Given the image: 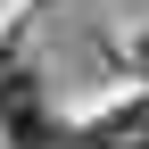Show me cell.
<instances>
[{"instance_id":"cell-1","label":"cell","mask_w":149,"mask_h":149,"mask_svg":"<svg viewBox=\"0 0 149 149\" xmlns=\"http://www.w3.org/2000/svg\"><path fill=\"white\" fill-rule=\"evenodd\" d=\"M17 116H33V74L17 58H0V124H17Z\"/></svg>"},{"instance_id":"cell-2","label":"cell","mask_w":149,"mask_h":149,"mask_svg":"<svg viewBox=\"0 0 149 149\" xmlns=\"http://www.w3.org/2000/svg\"><path fill=\"white\" fill-rule=\"evenodd\" d=\"M50 149H100V141H74V133H58V141H50Z\"/></svg>"}]
</instances>
